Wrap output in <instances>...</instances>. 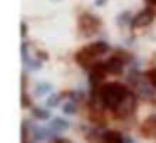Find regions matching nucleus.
Segmentation results:
<instances>
[{"label": "nucleus", "instance_id": "nucleus-6", "mask_svg": "<svg viewBox=\"0 0 156 143\" xmlns=\"http://www.w3.org/2000/svg\"><path fill=\"white\" fill-rule=\"evenodd\" d=\"M153 17H154V10L149 7V9H146V10L139 12V14L133 19V25H134V27H144V25H148L149 22L153 20Z\"/></svg>", "mask_w": 156, "mask_h": 143}, {"label": "nucleus", "instance_id": "nucleus-14", "mask_svg": "<svg viewBox=\"0 0 156 143\" xmlns=\"http://www.w3.org/2000/svg\"><path fill=\"white\" fill-rule=\"evenodd\" d=\"M148 79H149V82H151V84L156 88V68L151 69V71L148 72Z\"/></svg>", "mask_w": 156, "mask_h": 143}, {"label": "nucleus", "instance_id": "nucleus-7", "mask_svg": "<svg viewBox=\"0 0 156 143\" xmlns=\"http://www.w3.org/2000/svg\"><path fill=\"white\" fill-rule=\"evenodd\" d=\"M141 135L143 136H148V138L156 136V115L146 118V121L141 125Z\"/></svg>", "mask_w": 156, "mask_h": 143}, {"label": "nucleus", "instance_id": "nucleus-10", "mask_svg": "<svg viewBox=\"0 0 156 143\" xmlns=\"http://www.w3.org/2000/svg\"><path fill=\"white\" fill-rule=\"evenodd\" d=\"M51 131L52 130H49V128H35L34 130V140L35 141H39V140H45L49 135H51Z\"/></svg>", "mask_w": 156, "mask_h": 143}, {"label": "nucleus", "instance_id": "nucleus-4", "mask_svg": "<svg viewBox=\"0 0 156 143\" xmlns=\"http://www.w3.org/2000/svg\"><path fill=\"white\" fill-rule=\"evenodd\" d=\"M126 61H129V56L124 54V52H118V54L112 56L108 62H104V66H106V69H108V72L118 74V72L122 71V66H124Z\"/></svg>", "mask_w": 156, "mask_h": 143}, {"label": "nucleus", "instance_id": "nucleus-12", "mask_svg": "<svg viewBox=\"0 0 156 143\" xmlns=\"http://www.w3.org/2000/svg\"><path fill=\"white\" fill-rule=\"evenodd\" d=\"M34 116L39 119H47L49 118V113L45 109H34Z\"/></svg>", "mask_w": 156, "mask_h": 143}, {"label": "nucleus", "instance_id": "nucleus-16", "mask_svg": "<svg viewBox=\"0 0 156 143\" xmlns=\"http://www.w3.org/2000/svg\"><path fill=\"white\" fill-rule=\"evenodd\" d=\"M146 2H148V5H149V7H156V0H146Z\"/></svg>", "mask_w": 156, "mask_h": 143}, {"label": "nucleus", "instance_id": "nucleus-3", "mask_svg": "<svg viewBox=\"0 0 156 143\" xmlns=\"http://www.w3.org/2000/svg\"><path fill=\"white\" fill-rule=\"evenodd\" d=\"M99 25H101V22L89 14L81 15V19H79V31L82 32V35H92L94 32H98Z\"/></svg>", "mask_w": 156, "mask_h": 143}, {"label": "nucleus", "instance_id": "nucleus-13", "mask_svg": "<svg viewBox=\"0 0 156 143\" xmlns=\"http://www.w3.org/2000/svg\"><path fill=\"white\" fill-rule=\"evenodd\" d=\"M62 109H64V113H67V115H72V113H76V106H74V103H66Z\"/></svg>", "mask_w": 156, "mask_h": 143}, {"label": "nucleus", "instance_id": "nucleus-15", "mask_svg": "<svg viewBox=\"0 0 156 143\" xmlns=\"http://www.w3.org/2000/svg\"><path fill=\"white\" fill-rule=\"evenodd\" d=\"M57 101H59V98H57V96H52V98H49L47 106H55V105H57Z\"/></svg>", "mask_w": 156, "mask_h": 143}, {"label": "nucleus", "instance_id": "nucleus-17", "mask_svg": "<svg viewBox=\"0 0 156 143\" xmlns=\"http://www.w3.org/2000/svg\"><path fill=\"white\" fill-rule=\"evenodd\" d=\"M55 143H72V141H69V140H66V138H61V140H57Z\"/></svg>", "mask_w": 156, "mask_h": 143}, {"label": "nucleus", "instance_id": "nucleus-2", "mask_svg": "<svg viewBox=\"0 0 156 143\" xmlns=\"http://www.w3.org/2000/svg\"><path fill=\"white\" fill-rule=\"evenodd\" d=\"M104 52H108V44H106V42H94V44H89V46H86L84 49H81V51L76 54V59H77V62L81 66L89 68V66L94 62V59L99 57V56H102Z\"/></svg>", "mask_w": 156, "mask_h": 143}, {"label": "nucleus", "instance_id": "nucleus-11", "mask_svg": "<svg viewBox=\"0 0 156 143\" xmlns=\"http://www.w3.org/2000/svg\"><path fill=\"white\" fill-rule=\"evenodd\" d=\"M49 91H51V84H47V82H41V84L35 86V94L37 96H45Z\"/></svg>", "mask_w": 156, "mask_h": 143}, {"label": "nucleus", "instance_id": "nucleus-1", "mask_svg": "<svg viewBox=\"0 0 156 143\" xmlns=\"http://www.w3.org/2000/svg\"><path fill=\"white\" fill-rule=\"evenodd\" d=\"M129 94V91L126 89V86L119 84V82H109V84L102 86L99 89V99L106 108H118L119 103H122L126 99V96Z\"/></svg>", "mask_w": 156, "mask_h": 143}, {"label": "nucleus", "instance_id": "nucleus-5", "mask_svg": "<svg viewBox=\"0 0 156 143\" xmlns=\"http://www.w3.org/2000/svg\"><path fill=\"white\" fill-rule=\"evenodd\" d=\"M134 106H136L134 96L128 94L124 101L119 103L118 108H114V113H116V116H118V118H124V116H129L133 111H134Z\"/></svg>", "mask_w": 156, "mask_h": 143}, {"label": "nucleus", "instance_id": "nucleus-8", "mask_svg": "<svg viewBox=\"0 0 156 143\" xmlns=\"http://www.w3.org/2000/svg\"><path fill=\"white\" fill-rule=\"evenodd\" d=\"M102 140L104 143H126V138L118 131H106L102 135Z\"/></svg>", "mask_w": 156, "mask_h": 143}, {"label": "nucleus", "instance_id": "nucleus-9", "mask_svg": "<svg viewBox=\"0 0 156 143\" xmlns=\"http://www.w3.org/2000/svg\"><path fill=\"white\" fill-rule=\"evenodd\" d=\"M69 128V123L66 121V119H62V118H54L52 119V123H51V130L52 131H62V130H67Z\"/></svg>", "mask_w": 156, "mask_h": 143}]
</instances>
